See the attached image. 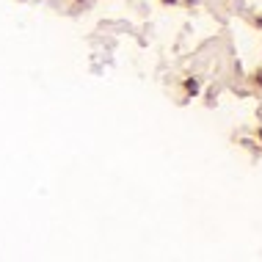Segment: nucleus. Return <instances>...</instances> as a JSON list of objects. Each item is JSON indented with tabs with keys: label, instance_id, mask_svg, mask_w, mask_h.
Masks as SVG:
<instances>
[{
	"label": "nucleus",
	"instance_id": "nucleus-1",
	"mask_svg": "<svg viewBox=\"0 0 262 262\" xmlns=\"http://www.w3.org/2000/svg\"><path fill=\"white\" fill-rule=\"evenodd\" d=\"M185 86H188V91H196V89H199V83H196V80H188Z\"/></svg>",
	"mask_w": 262,
	"mask_h": 262
},
{
	"label": "nucleus",
	"instance_id": "nucleus-2",
	"mask_svg": "<svg viewBox=\"0 0 262 262\" xmlns=\"http://www.w3.org/2000/svg\"><path fill=\"white\" fill-rule=\"evenodd\" d=\"M257 83H262V72H257Z\"/></svg>",
	"mask_w": 262,
	"mask_h": 262
}]
</instances>
